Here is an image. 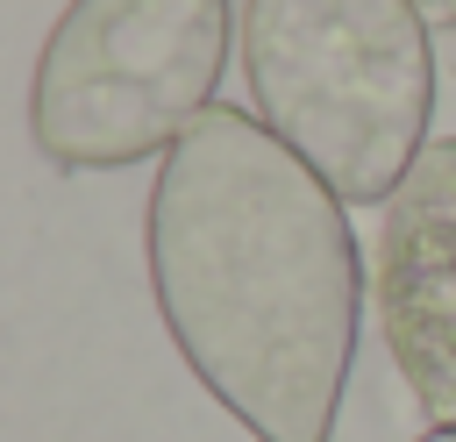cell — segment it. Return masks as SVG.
<instances>
[{
	"instance_id": "6da1fadb",
	"label": "cell",
	"mask_w": 456,
	"mask_h": 442,
	"mask_svg": "<svg viewBox=\"0 0 456 442\" xmlns=\"http://www.w3.org/2000/svg\"><path fill=\"white\" fill-rule=\"evenodd\" d=\"M142 257L185 371L256 442L335 435L363 321L356 235L249 107H207L157 157Z\"/></svg>"
},
{
	"instance_id": "7a4b0ae2",
	"label": "cell",
	"mask_w": 456,
	"mask_h": 442,
	"mask_svg": "<svg viewBox=\"0 0 456 442\" xmlns=\"http://www.w3.org/2000/svg\"><path fill=\"white\" fill-rule=\"evenodd\" d=\"M242 78L249 114L342 207H385L435 143L420 0H242Z\"/></svg>"
},
{
	"instance_id": "3957f363",
	"label": "cell",
	"mask_w": 456,
	"mask_h": 442,
	"mask_svg": "<svg viewBox=\"0 0 456 442\" xmlns=\"http://www.w3.org/2000/svg\"><path fill=\"white\" fill-rule=\"evenodd\" d=\"M228 71V0H71L28 78V135L57 171L164 157Z\"/></svg>"
},
{
	"instance_id": "277c9868",
	"label": "cell",
	"mask_w": 456,
	"mask_h": 442,
	"mask_svg": "<svg viewBox=\"0 0 456 442\" xmlns=\"http://www.w3.org/2000/svg\"><path fill=\"white\" fill-rule=\"evenodd\" d=\"M370 299L428 428H456V135H435L385 200Z\"/></svg>"
},
{
	"instance_id": "5b68a950",
	"label": "cell",
	"mask_w": 456,
	"mask_h": 442,
	"mask_svg": "<svg viewBox=\"0 0 456 442\" xmlns=\"http://www.w3.org/2000/svg\"><path fill=\"white\" fill-rule=\"evenodd\" d=\"M435 43H442V57L456 64V14H449V21H435Z\"/></svg>"
},
{
	"instance_id": "8992f818",
	"label": "cell",
	"mask_w": 456,
	"mask_h": 442,
	"mask_svg": "<svg viewBox=\"0 0 456 442\" xmlns=\"http://www.w3.org/2000/svg\"><path fill=\"white\" fill-rule=\"evenodd\" d=\"M420 7H428L435 21H449V14H456V0H420Z\"/></svg>"
},
{
	"instance_id": "52a82bcc",
	"label": "cell",
	"mask_w": 456,
	"mask_h": 442,
	"mask_svg": "<svg viewBox=\"0 0 456 442\" xmlns=\"http://www.w3.org/2000/svg\"><path fill=\"white\" fill-rule=\"evenodd\" d=\"M420 442H456V428H428V435H420Z\"/></svg>"
}]
</instances>
